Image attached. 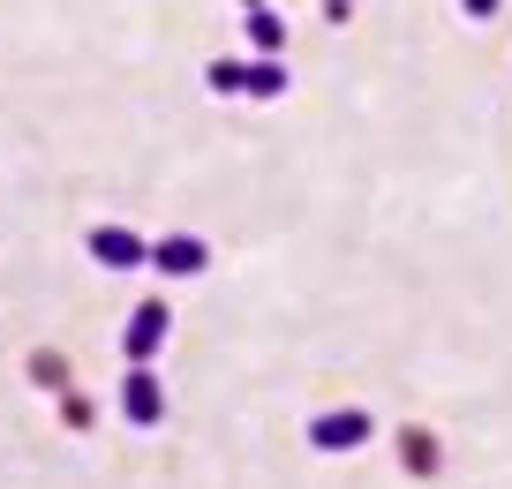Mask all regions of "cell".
Returning a JSON list of instances; mask_svg holds the SVG:
<instances>
[{"mask_svg": "<svg viewBox=\"0 0 512 489\" xmlns=\"http://www.w3.org/2000/svg\"><path fill=\"white\" fill-rule=\"evenodd\" d=\"M166 332H174V309H166V301H136V316H128V339H121L128 369H151V362H159Z\"/></svg>", "mask_w": 512, "mask_h": 489, "instance_id": "1", "label": "cell"}, {"mask_svg": "<svg viewBox=\"0 0 512 489\" xmlns=\"http://www.w3.org/2000/svg\"><path fill=\"white\" fill-rule=\"evenodd\" d=\"M309 444H317V452H354V444H369V414L362 407L317 414V422H309Z\"/></svg>", "mask_w": 512, "mask_h": 489, "instance_id": "2", "label": "cell"}, {"mask_svg": "<svg viewBox=\"0 0 512 489\" xmlns=\"http://www.w3.org/2000/svg\"><path fill=\"white\" fill-rule=\"evenodd\" d=\"M121 414L136 429H159L166 422V392H159V369H128V384H121Z\"/></svg>", "mask_w": 512, "mask_h": 489, "instance_id": "3", "label": "cell"}, {"mask_svg": "<svg viewBox=\"0 0 512 489\" xmlns=\"http://www.w3.org/2000/svg\"><path fill=\"white\" fill-rule=\"evenodd\" d=\"M83 249H91L106 271H136V264H151V241H136L128 226H91V241H83Z\"/></svg>", "mask_w": 512, "mask_h": 489, "instance_id": "4", "label": "cell"}, {"mask_svg": "<svg viewBox=\"0 0 512 489\" xmlns=\"http://www.w3.org/2000/svg\"><path fill=\"white\" fill-rule=\"evenodd\" d=\"M151 264H159L166 279H196V271H211V241H196V234H166V241H151Z\"/></svg>", "mask_w": 512, "mask_h": 489, "instance_id": "5", "label": "cell"}, {"mask_svg": "<svg viewBox=\"0 0 512 489\" xmlns=\"http://www.w3.org/2000/svg\"><path fill=\"white\" fill-rule=\"evenodd\" d=\"M249 38H256V53H264V61H279V53H287V23H279L272 8H256V16H249Z\"/></svg>", "mask_w": 512, "mask_h": 489, "instance_id": "6", "label": "cell"}, {"mask_svg": "<svg viewBox=\"0 0 512 489\" xmlns=\"http://www.w3.org/2000/svg\"><path fill=\"white\" fill-rule=\"evenodd\" d=\"M249 98H287V68L279 61H249V83H241Z\"/></svg>", "mask_w": 512, "mask_h": 489, "instance_id": "7", "label": "cell"}, {"mask_svg": "<svg viewBox=\"0 0 512 489\" xmlns=\"http://www.w3.org/2000/svg\"><path fill=\"white\" fill-rule=\"evenodd\" d=\"M204 83H211L219 98H241V83H249V61H211V68H204Z\"/></svg>", "mask_w": 512, "mask_h": 489, "instance_id": "8", "label": "cell"}, {"mask_svg": "<svg viewBox=\"0 0 512 489\" xmlns=\"http://www.w3.org/2000/svg\"><path fill=\"white\" fill-rule=\"evenodd\" d=\"M467 16H475V23H490V16H497V0H467Z\"/></svg>", "mask_w": 512, "mask_h": 489, "instance_id": "9", "label": "cell"}, {"mask_svg": "<svg viewBox=\"0 0 512 489\" xmlns=\"http://www.w3.org/2000/svg\"><path fill=\"white\" fill-rule=\"evenodd\" d=\"M241 8H249V16H256V8H264V0H241Z\"/></svg>", "mask_w": 512, "mask_h": 489, "instance_id": "10", "label": "cell"}]
</instances>
